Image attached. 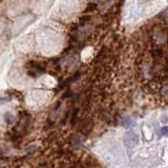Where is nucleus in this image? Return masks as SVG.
<instances>
[{"mask_svg":"<svg viewBox=\"0 0 168 168\" xmlns=\"http://www.w3.org/2000/svg\"><path fill=\"white\" fill-rule=\"evenodd\" d=\"M124 143L127 147H135L139 143V136L135 132H126L124 137Z\"/></svg>","mask_w":168,"mask_h":168,"instance_id":"nucleus-1","label":"nucleus"},{"mask_svg":"<svg viewBox=\"0 0 168 168\" xmlns=\"http://www.w3.org/2000/svg\"><path fill=\"white\" fill-rule=\"evenodd\" d=\"M135 124H136V122L130 119V118H127V119L125 120V125L127 126V127H132Z\"/></svg>","mask_w":168,"mask_h":168,"instance_id":"nucleus-2","label":"nucleus"},{"mask_svg":"<svg viewBox=\"0 0 168 168\" xmlns=\"http://www.w3.org/2000/svg\"><path fill=\"white\" fill-rule=\"evenodd\" d=\"M160 132H161V135L168 137V126H163L161 129H160Z\"/></svg>","mask_w":168,"mask_h":168,"instance_id":"nucleus-3","label":"nucleus"},{"mask_svg":"<svg viewBox=\"0 0 168 168\" xmlns=\"http://www.w3.org/2000/svg\"><path fill=\"white\" fill-rule=\"evenodd\" d=\"M6 122H7V123H11V118H12V115H11V113H7L6 115Z\"/></svg>","mask_w":168,"mask_h":168,"instance_id":"nucleus-4","label":"nucleus"}]
</instances>
